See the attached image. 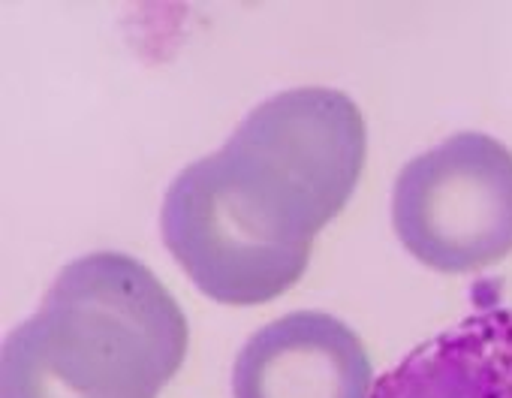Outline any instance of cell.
Masks as SVG:
<instances>
[{
  "label": "cell",
  "mask_w": 512,
  "mask_h": 398,
  "mask_svg": "<svg viewBox=\"0 0 512 398\" xmlns=\"http://www.w3.org/2000/svg\"><path fill=\"white\" fill-rule=\"evenodd\" d=\"M365 154L368 127L344 91H281L172 178L163 242L214 302L278 299L305 275L314 236L344 212Z\"/></svg>",
  "instance_id": "6da1fadb"
},
{
  "label": "cell",
  "mask_w": 512,
  "mask_h": 398,
  "mask_svg": "<svg viewBox=\"0 0 512 398\" xmlns=\"http://www.w3.org/2000/svg\"><path fill=\"white\" fill-rule=\"evenodd\" d=\"M187 317L136 257L70 260L0 356V398H157L187 356Z\"/></svg>",
  "instance_id": "7a4b0ae2"
},
{
  "label": "cell",
  "mask_w": 512,
  "mask_h": 398,
  "mask_svg": "<svg viewBox=\"0 0 512 398\" xmlns=\"http://www.w3.org/2000/svg\"><path fill=\"white\" fill-rule=\"evenodd\" d=\"M392 224L428 269L479 272L512 251V151L464 130L416 154L395 178Z\"/></svg>",
  "instance_id": "3957f363"
},
{
  "label": "cell",
  "mask_w": 512,
  "mask_h": 398,
  "mask_svg": "<svg viewBox=\"0 0 512 398\" xmlns=\"http://www.w3.org/2000/svg\"><path fill=\"white\" fill-rule=\"evenodd\" d=\"M362 338L323 311H293L256 329L232 362V398H371Z\"/></svg>",
  "instance_id": "277c9868"
},
{
  "label": "cell",
  "mask_w": 512,
  "mask_h": 398,
  "mask_svg": "<svg viewBox=\"0 0 512 398\" xmlns=\"http://www.w3.org/2000/svg\"><path fill=\"white\" fill-rule=\"evenodd\" d=\"M371 398H512V308H479L416 344Z\"/></svg>",
  "instance_id": "5b68a950"
}]
</instances>
